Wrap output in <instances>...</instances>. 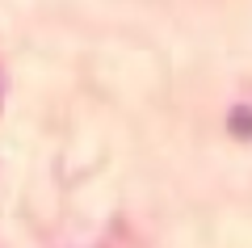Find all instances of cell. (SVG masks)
I'll return each instance as SVG.
<instances>
[{"label": "cell", "instance_id": "6da1fadb", "mask_svg": "<svg viewBox=\"0 0 252 248\" xmlns=\"http://www.w3.org/2000/svg\"><path fill=\"white\" fill-rule=\"evenodd\" d=\"M231 122H235V131H240V135H252V114H248V109H240Z\"/></svg>", "mask_w": 252, "mask_h": 248}]
</instances>
